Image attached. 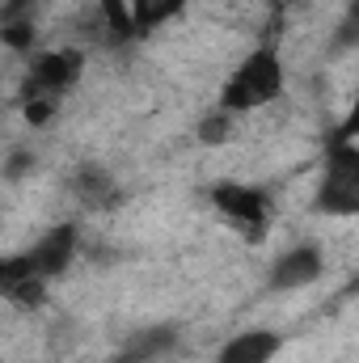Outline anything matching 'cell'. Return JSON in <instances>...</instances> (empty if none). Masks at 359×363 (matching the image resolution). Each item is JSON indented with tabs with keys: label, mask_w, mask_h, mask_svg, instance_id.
<instances>
[{
	"label": "cell",
	"mask_w": 359,
	"mask_h": 363,
	"mask_svg": "<svg viewBox=\"0 0 359 363\" xmlns=\"http://www.w3.org/2000/svg\"><path fill=\"white\" fill-rule=\"evenodd\" d=\"M68 190L81 199V207H89V211H101V207H114L118 199H123V190H118V182L110 169H101V165H81L72 182H68Z\"/></svg>",
	"instance_id": "cell-10"
},
{
	"label": "cell",
	"mask_w": 359,
	"mask_h": 363,
	"mask_svg": "<svg viewBox=\"0 0 359 363\" xmlns=\"http://www.w3.org/2000/svg\"><path fill=\"white\" fill-rule=\"evenodd\" d=\"M178 338H182V330L170 325V321H161V325H140V330L118 347L114 363H161L178 351Z\"/></svg>",
	"instance_id": "cell-8"
},
{
	"label": "cell",
	"mask_w": 359,
	"mask_h": 363,
	"mask_svg": "<svg viewBox=\"0 0 359 363\" xmlns=\"http://www.w3.org/2000/svg\"><path fill=\"white\" fill-rule=\"evenodd\" d=\"M334 47H359V0H351L343 26H338V34H334Z\"/></svg>",
	"instance_id": "cell-14"
},
{
	"label": "cell",
	"mask_w": 359,
	"mask_h": 363,
	"mask_svg": "<svg viewBox=\"0 0 359 363\" xmlns=\"http://www.w3.org/2000/svg\"><path fill=\"white\" fill-rule=\"evenodd\" d=\"M351 287H355V291H359V274H355V283H351Z\"/></svg>",
	"instance_id": "cell-18"
},
{
	"label": "cell",
	"mask_w": 359,
	"mask_h": 363,
	"mask_svg": "<svg viewBox=\"0 0 359 363\" xmlns=\"http://www.w3.org/2000/svg\"><path fill=\"white\" fill-rule=\"evenodd\" d=\"M287 89V68H283V55L275 43H258L233 72L228 81L220 85V97H216V110L224 114H250V110H263V106H275Z\"/></svg>",
	"instance_id": "cell-1"
},
{
	"label": "cell",
	"mask_w": 359,
	"mask_h": 363,
	"mask_svg": "<svg viewBox=\"0 0 359 363\" xmlns=\"http://www.w3.org/2000/svg\"><path fill=\"white\" fill-rule=\"evenodd\" d=\"M127 9H131V21H136V30L144 38V34L178 21L182 13H186V0H127Z\"/></svg>",
	"instance_id": "cell-11"
},
{
	"label": "cell",
	"mask_w": 359,
	"mask_h": 363,
	"mask_svg": "<svg viewBox=\"0 0 359 363\" xmlns=\"http://www.w3.org/2000/svg\"><path fill=\"white\" fill-rule=\"evenodd\" d=\"M313 207L321 216H359V144L355 140H330Z\"/></svg>",
	"instance_id": "cell-3"
},
{
	"label": "cell",
	"mask_w": 359,
	"mask_h": 363,
	"mask_svg": "<svg viewBox=\"0 0 359 363\" xmlns=\"http://www.w3.org/2000/svg\"><path fill=\"white\" fill-rule=\"evenodd\" d=\"M279 351H283L279 330H241L216 351V363H275Z\"/></svg>",
	"instance_id": "cell-9"
},
{
	"label": "cell",
	"mask_w": 359,
	"mask_h": 363,
	"mask_svg": "<svg viewBox=\"0 0 359 363\" xmlns=\"http://www.w3.org/2000/svg\"><path fill=\"white\" fill-rule=\"evenodd\" d=\"M26 169H34V157H30V152H13V157L4 161V178L9 182H17Z\"/></svg>",
	"instance_id": "cell-17"
},
{
	"label": "cell",
	"mask_w": 359,
	"mask_h": 363,
	"mask_svg": "<svg viewBox=\"0 0 359 363\" xmlns=\"http://www.w3.org/2000/svg\"><path fill=\"white\" fill-rule=\"evenodd\" d=\"M47 287L51 283L30 267L26 254H13V258L0 262V291H4L9 304H17V308H43L47 304Z\"/></svg>",
	"instance_id": "cell-7"
},
{
	"label": "cell",
	"mask_w": 359,
	"mask_h": 363,
	"mask_svg": "<svg viewBox=\"0 0 359 363\" xmlns=\"http://www.w3.org/2000/svg\"><path fill=\"white\" fill-rule=\"evenodd\" d=\"M228 131H233V114H224V110H216V114H207V118L199 123V140H203V144H224Z\"/></svg>",
	"instance_id": "cell-12"
},
{
	"label": "cell",
	"mask_w": 359,
	"mask_h": 363,
	"mask_svg": "<svg viewBox=\"0 0 359 363\" xmlns=\"http://www.w3.org/2000/svg\"><path fill=\"white\" fill-rule=\"evenodd\" d=\"M211 207L245 241H263L270 233V220H275V203H270L267 190L263 186H250V182H233V178L211 186Z\"/></svg>",
	"instance_id": "cell-4"
},
{
	"label": "cell",
	"mask_w": 359,
	"mask_h": 363,
	"mask_svg": "<svg viewBox=\"0 0 359 363\" xmlns=\"http://www.w3.org/2000/svg\"><path fill=\"white\" fill-rule=\"evenodd\" d=\"M334 135H338V140H359V81H355V97H351V106H347V118L338 123Z\"/></svg>",
	"instance_id": "cell-16"
},
{
	"label": "cell",
	"mask_w": 359,
	"mask_h": 363,
	"mask_svg": "<svg viewBox=\"0 0 359 363\" xmlns=\"http://www.w3.org/2000/svg\"><path fill=\"white\" fill-rule=\"evenodd\" d=\"M85 72V51L77 47H51V51H38L30 60V72H26V85H21V114L26 123L34 127H47L64 101V93L77 89Z\"/></svg>",
	"instance_id": "cell-2"
},
{
	"label": "cell",
	"mask_w": 359,
	"mask_h": 363,
	"mask_svg": "<svg viewBox=\"0 0 359 363\" xmlns=\"http://www.w3.org/2000/svg\"><path fill=\"white\" fill-rule=\"evenodd\" d=\"M0 34L9 43V51H30L34 47V21H4Z\"/></svg>",
	"instance_id": "cell-13"
},
{
	"label": "cell",
	"mask_w": 359,
	"mask_h": 363,
	"mask_svg": "<svg viewBox=\"0 0 359 363\" xmlns=\"http://www.w3.org/2000/svg\"><path fill=\"white\" fill-rule=\"evenodd\" d=\"M34 9H38V0H4L0 26H4V21H34Z\"/></svg>",
	"instance_id": "cell-15"
},
{
	"label": "cell",
	"mask_w": 359,
	"mask_h": 363,
	"mask_svg": "<svg viewBox=\"0 0 359 363\" xmlns=\"http://www.w3.org/2000/svg\"><path fill=\"white\" fill-rule=\"evenodd\" d=\"M77 250H81V224H77V220H64V224L47 228V233L26 250V258H30L34 271L51 283V279H60V274L77 262Z\"/></svg>",
	"instance_id": "cell-5"
},
{
	"label": "cell",
	"mask_w": 359,
	"mask_h": 363,
	"mask_svg": "<svg viewBox=\"0 0 359 363\" xmlns=\"http://www.w3.org/2000/svg\"><path fill=\"white\" fill-rule=\"evenodd\" d=\"M321 271H326V254H321V245L300 241V245L283 250V254L270 262L267 287H270V291H296V287L317 283V279H321Z\"/></svg>",
	"instance_id": "cell-6"
}]
</instances>
